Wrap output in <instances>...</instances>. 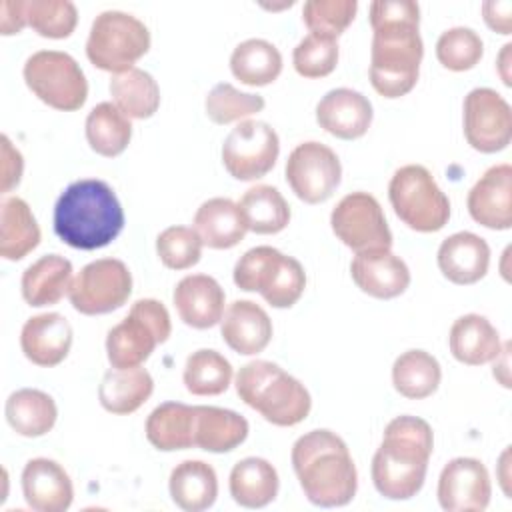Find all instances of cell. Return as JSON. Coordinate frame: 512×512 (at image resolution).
Instances as JSON below:
<instances>
[{
	"label": "cell",
	"mask_w": 512,
	"mask_h": 512,
	"mask_svg": "<svg viewBox=\"0 0 512 512\" xmlns=\"http://www.w3.org/2000/svg\"><path fill=\"white\" fill-rule=\"evenodd\" d=\"M418 24L420 8L412 0L370 4V84L384 98H400L418 82L424 56Z\"/></svg>",
	"instance_id": "cell-1"
},
{
	"label": "cell",
	"mask_w": 512,
	"mask_h": 512,
	"mask_svg": "<svg viewBox=\"0 0 512 512\" xmlns=\"http://www.w3.org/2000/svg\"><path fill=\"white\" fill-rule=\"evenodd\" d=\"M434 434L426 420L398 416L384 428L382 444L372 458L374 488L388 500H408L426 480Z\"/></svg>",
	"instance_id": "cell-2"
},
{
	"label": "cell",
	"mask_w": 512,
	"mask_h": 512,
	"mask_svg": "<svg viewBox=\"0 0 512 512\" xmlns=\"http://www.w3.org/2000/svg\"><path fill=\"white\" fill-rule=\"evenodd\" d=\"M122 228L124 210L118 196L104 180H76L64 188L54 204V232L72 248H104Z\"/></svg>",
	"instance_id": "cell-3"
},
{
	"label": "cell",
	"mask_w": 512,
	"mask_h": 512,
	"mask_svg": "<svg viewBox=\"0 0 512 512\" xmlns=\"http://www.w3.org/2000/svg\"><path fill=\"white\" fill-rule=\"evenodd\" d=\"M292 468L304 496L322 508L346 506L358 474L346 442L330 430H310L292 446Z\"/></svg>",
	"instance_id": "cell-4"
},
{
	"label": "cell",
	"mask_w": 512,
	"mask_h": 512,
	"mask_svg": "<svg viewBox=\"0 0 512 512\" xmlns=\"http://www.w3.org/2000/svg\"><path fill=\"white\" fill-rule=\"evenodd\" d=\"M236 392L274 426H296L312 408L304 384L268 360L244 364L236 374Z\"/></svg>",
	"instance_id": "cell-5"
},
{
	"label": "cell",
	"mask_w": 512,
	"mask_h": 512,
	"mask_svg": "<svg viewBox=\"0 0 512 512\" xmlns=\"http://www.w3.org/2000/svg\"><path fill=\"white\" fill-rule=\"evenodd\" d=\"M234 284L246 292H260L274 308H290L306 288V272L296 258L272 246H256L238 258Z\"/></svg>",
	"instance_id": "cell-6"
},
{
	"label": "cell",
	"mask_w": 512,
	"mask_h": 512,
	"mask_svg": "<svg viewBox=\"0 0 512 512\" xmlns=\"http://www.w3.org/2000/svg\"><path fill=\"white\" fill-rule=\"evenodd\" d=\"M172 322L166 306L154 298H140L126 318L108 330L106 354L112 368H136L168 340Z\"/></svg>",
	"instance_id": "cell-7"
},
{
	"label": "cell",
	"mask_w": 512,
	"mask_h": 512,
	"mask_svg": "<svg viewBox=\"0 0 512 512\" xmlns=\"http://www.w3.org/2000/svg\"><path fill=\"white\" fill-rule=\"evenodd\" d=\"M388 198L396 216L416 232H438L450 218V200L422 164H406L394 172Z\"/></svg>",
	"instance_id": "cell-8"
},
{
	"label": "cell",
	"mask_w": 512,
	"mask_h": 512,
	"mask_svg": "<svg viewBox=\"0 0 512 512\" xmlns=\"http://www.w3.org/2000/svg\"><path fill=\"white\" fill-rule=\"evenodd\" d=\"M150 48V32L142 20L122 10L100 12L86 40L88 60L106 72L118 74L134 68Z\"/></svg>",
	"instance_id": "cell-9"
},
{
	"label": "cell",
	"mask_w": 512,
	"mask_h": 512,
	"mask_svg": "<svg viewBox=\"0 0 512 512\" xmlns=\"http://www.w3.org/2000/svg\"><path fill=\"white\" fill-rule=\"evenodd\" d=\"M24 82L44 104L72 112L84 106L88 82L80 64L60 50H38L24 64Z\"/></svg>",
	"instance_id": "cell-10"
},
{
	"label": "cell",
	"mask_w": 512,
	"mask_h": 512,
	"mask_svg": "<svg viewBox=\"0 0 512 512\" xmlns=\"http://www.w3.org/2000/svg\"><path fill=\"white\" fill-rule=\"evenodd\" d=\"M132 294V274L118 258H100L86 264L72 280L68 298L74 310L86 316L108 314L126 304Z\"/></svg>",
	"instance_id": "cell-11"
},
{
	"label": "cell",
	"mask_w": 512,
	"mask_h": 512,
	"mask_svg": "<svg viewBox=\"0 0 512 512\" xmlns=\"http://www.w3.org/2000/svg\"><path fill=\"white\" fill-rule=\"evenodd\" d=\"M280 154L276 130L262 120L238 122L222 144V164L236 180L250 182L266 176Z\"/></svg>",
	"instance_id": "cell-12"
},
{
	"label": "cell",
	"mask_w": 512,
	"mask_h": 512,
	"mask_svg": "<svg viewBox=\"0 0 512 512\" xmlns=\"http://www.w3.org/2000/svg\"><path fill=\"white\" fill-rule=\"evenodd\" d=\"M330 226L336 238L354 252L392 246V232L388 228L384 210L368 192L346 194L334 206Z\"/></svg>",
	"instance_id": "cell-13"
},
{
	"label": "cell",
	"mask_w": 512,
	"mask_h": 512,
	"mask_svg": "<svg viewBox=\"0 0 512 512\" xmlns=\"http://www.w3.org/2000/svg\"><path fill=\"white\" fill-rule=\"evenodd\" d=\"M286 182L306 204L328 200L342 178V166L336 152L316 140L298 144L286 160Z\"/></svg>",
	"instance_id": "cell-14"
},
{
	"label": "cell",
	"mask_w": 512,
	"mask_h": 512,
	"mask_svg": "<svg viewBox=\"0 0 512 512\" xmlns=\"http://www.w3.org/2000/svg\"><path fill=\"white\" fill-rule=\"evenodd\" d=\"M464 136L484 154L504 150L512 140L510 104L492 88H474L464 98Z\"/></svg>",
	"instance_id": "cell-15"
},
{
	"label": "cell",
	"mask_w": 512,
	"mask_h": 512,
	"mask_svg": "<svg viewBox=\"0 0 512 512\" xmlns=\"http://www.w3.org/2000/svg\"><path fill=\"white\" fill-rule=\"evenodd\" d=\"M438 502L448 512H482L490 504L492 484L486 466L476 458L450 460L438 478Z\"/></svg>",
	"instance_id": "cell-16"
},
{
	"label": "cell",
	"mask_w": 512,
	"mask_h": 512,
	"mask_svg": "<svg viewBox=\"0 0 512 512\" xmlns=\"http://www.w3.org/2000/svg\"><path fill=\"white\" fill-rule=\"evenodd\" d=\"M468 212L474 222L490 230L512 226V166L488 168L468 192Z\"/></svg>",
	"instance_id": "cell-17"
},
{
	"label": "cell",
	"mask_w": 512,
	"mask_h": 512,
	"mask_svg": "<svg viewBox=\"0 0 512 512\" xmlns=\"http://www.w3.org/2000/svg\"><path fill=\"white\" fill-rule=\"evenodd\" d=\"M354 284L372 298L390 300L410 286V270L406 262L390 248L356 252L350 264Z\"/></svg>",
	"instance_id": "cell-18"
},
{
	"label": "cell",
	"mask_w": 512,
	"mask_h": 512,
	"mask_svg": "<svg viewBox=\"0 0 512 512\" xmlns=\"http://www.w3.org/2000/svg\"><path fill=\"white\" fill-rule=\"evenodd\" d=\"M316 122L336 138L356 140L372 124V104L352 88H334L316 104Z\"/></svg>",
	"instance_id": "cell-19"
},
{
	"label": "cell",
	"mask_w": 512,
	"mask_h": 512,
	"mask_svg": "<svg viewBox=\"0 0 512 512\" xmlns=\"http://www.w3.org/2000/svg\"><path fill=\"white\" fill-rule=\"evenodd\" d=\"M22 494L36 512H64L70 508L74 488L68 472L50 458H32L22 470Z\"/></svg>",
	"instance_id": "cell-20"
},
{
	"label": "cell",
	"mask_w": 512,
	"mask_h": 512,
	"mask_svg": "<svg viewBox=\"0 0 512 512\" xmlns=\"http://www.w3.org/2000/svg\"><path fill=\"white\" fill-rule=\"evenodd\" d=\"M72 326L58 312L32 316L24 322L20 332V348L24 356L36 366H58L70 352Z\"/></svg>",
	"instance_id": "cell-21"
},
{
	"label": "cell",
	"mask_w": 512,
	"mask_h": 512,
	"mask_svg": "<svg viewBox=\"0 0 512 512\" xmlns=\"http://www.w3.org/2000/svg\"><path fill=\"white\" fill-rule=\"evenodd\" d=\"M178 316L184 324L206 330L224 316V290L208 274L184 276L172 294Z\"/></svg>",
	"instance_id": "cell-22"
},
{
	"label": "cell",
	"mask_w": 512,
	"mask_h": 512,
	"mask_svg": "<svg viewBox=\"0 0 512 512\" xmlns=\"http://www.w3.org/2000/svg\"><path fill=\"white\" fill-rule=\"evenodd\" d=\"M220 332L224 342L242 356L262 352L272 340V320L262 306L252 300H234L222 320Z\"/></svg>",
	"instance_id": "cell-23"
},
{
	"label": "cell",
	"mask_w": 512,
	"mask_h": 512,
	"mask_svg": "<svg viewBox=\"0 0 512 512\" xmlns=\"http://www.w3.org/2000/svg\"><path fill=\"white\" fill-rule=\"evenodd\" d=\"M438 268L454 284H474L486 276L490 266V246L472 232H456L442 240L438 248Z\"/></svg>",
	"instance_id": "cell-24"
},
{
	"label": "cell",
	"mask_w": 512,
	"mask_h": 512,
	"mask_svg": "<svg viewBox=\"0 0 512 512\" xmlns=\"http://www.w3.org/2000/svg\"><path fill=\"white\" fill-rule=\"evenodd\" d=\"M196 234L202 244L214 250H226L240 244L248 232L240 206L230 198H210L194 214Z\"/></svg>",
	"instance_id": "cell-25"
},
{
	"label": "cell",
	"mask_w": 512,
	"mask_h": 512,
	"mask_svg": "<svg viewBox=\"0 0 512 512\" xmlns=\"http://www.w3.org/2000/svg\"><path fill=\"white\" fill-rule=\"evenodd\" d=\"M448 342L452 356L468 366L492 362L502 350L498 330L480 314H464L456 318L450 328Z\"/></svg>",
	"instance_id": "cell-26"
},
{
	"label": "cell",
	"mask_w": 512,
	"mask_h": 512,
	"mask_svg": "<svg viewBox=\"0 0 512 512\" xmlns=\"http://www.w3.org/2000/svg\"><path fill=\"white\" fill-rule=\"evenodd\" d=\"M72 280V262L60 254H46L24 270L22 298L34 308L56 304L68 294Z\"/></svg>",
	"instance_id": "cell-27"
},
{
	"label": "cell",
	"mask_w": 512,
	"mask_h": 512,
	"mask_svg": "<svg viewBox=\"0 0 512 512\" xmlns=\"http://www.w3.org/2000/svg\"><path fill=\"white\" fill-rule=\"evenodd\" d=\"M194 424L196 406L164 402L150 412L146 420V438L162 452L186 450L194 446Z\"/></svg>",
	"instance_id": "cell-28"
},
{
	"label": "cell",
	"mask_w": 512,
	"mask_h": 512,
	"mask_svg": "<svg viewBox=\"0 0 512 512\" xmlns=\"http://www.w3.org/2000/svg\"><path fill=\"white\" fill-rule=\"evenodd\" d=\"M248 436V420L234 410L218 406H196L194 446L206 452H230Z\"/></svg>",
	"instance_id": "cell-29"
},
{
	"label": "cell",
	"mask_w": 512,
	"mask_h": 512,
	"mask_svg": "<svg viewBox=\"0 0 512 512\" xmlns=\"http://www.w3.org/2000/svg\"><path fill=\"white\" fill-rule=\"evenodd\" d=\"M278 486L276 468L268 460L256 456L238 460L228 478L230 496L244 508L268 506L276 498Z\"/></svg>",
	"instance_id": "cell-30"
},
{
	"label": "cell",
	"mask_w": 512,
	"mask_h": 512,
	"mask_svg": "<svg viewBox=\"0 0 512 512\" xmlns=\"http://www.w3.org/2000/svg\"><path fill=\"white\" fill-rule=\"evenodd\" d=\"M168 490L174 504L186 512H202L216 502L218 478L210 464L184 460L172 472Z\"/></svg>",
	"instance_id": "cell-31"
},
{
	"label": "cell",
	"mask_w": 512,
	"mask_h": 512,
	"mask_svg": "<svg viewBox=\"0 0 512 512\" xmlns=\"http://www.w3.org/2000/svg\"><path fill=\"white\" fill-rule=\"evenodd\" d=\"M154 380L146 368L108 370L98 386V400L104 410L112 414L136 412L152 394Z\"/></svg>",
	"instance_id": "cell-32"
},
{
	"label": "cell",
	"mask_w": 512,
	"mask_h": 512,
	"mask_svg": "<svg viewBox=\"0 0 512 512\" xmlns=\"http://www.w3.org/2000/svg\"><path fill=\"white\" fill-rule=\"evenodd\" d=\"M10 428L26 438L48 434L58 418V408L52 396L36 388H20L12 392L4 406Z\"/></svg>",
	"instance_id": "cell-33"
},
{
	"label": "cell",
	"mask_w": 512,
	"mask_h": 512,
	"mask_svg": "<svg viewBox=\"0 0 512 512\" xmlns=\"http://www.w3.org/2000/svg\"><path fill=\"white\" fill-rule=\"evenodd\" d=\"M40 244V228L30 206L8 196L0 206V256L4 260H22Z\"/></svg>",
	"instance_id": "cell-34"
},
{
	"label": "cell",
	"mask_w": 512,
	"mask_h": 512,
	"mask_svg": "<svg viewBox=\"0 0 512 512\" xmlns=\"http://www.w3.org/2000/svg\"><path fill=\"white\" fill-rule=\"evenodd\" d=\"M108 90L114 104L128 118H150L160 106V88L152 74L142 68H130L118 74H112Z\"/></svg>",
	"instance_id": "cell-35"
},
{
	"label": "cell",
	"mask_w": 512,
	"mask_h": 512,
	"mask_svg": "<svg viewBox=\"0 0 512 512\" xmlns=\"http://www.w3.org/2000/svg\"><path fill=\"white\" fill-rule=\"evenodd\" d=\"M230 70L246 86H266L280 76L282 54L264 38H248L232 50Z\"/></svg>",
	"instance_id": "cell-36"
},
{
	"label": "cell",
	"mask_w": 512,
	"mask_h": 512,
	"mask_svg": "<svg viewBox=\"0 0 512 512\" xmlns=\"http://www.w3.org/2000/svg\"><path fill=\"white\" fill-rule=\"evenodd\" d=\"M86 140L90 148L106 158H114L126 150L132 138V124L126 114L112 102L96 104L86 116Z\"/></svg>",
	"instance_id": "cell-37"
},
{
	"label": "cell",
	"mask_w": 512,
	"mask_h": 512,
	"mask_svg": "<svg viewBox=\"0 0 512 512\" xmlns=\"http://www.w3.org/2000/svg\"><path fill=\"white\" fill-rule=\"evenodd\" d=\"M442 380L438 360L426 350H406L394 360L392 384L398 394L410 400L432 396Z\"/></svg>",
	"instance_id": "cell-38"
},
{
	"label": "cell",
	"mask_w": 512,
	"mask_h": 512,
	"mask_svg": "<svg viewBox=\"0 0 512 512\" xmlns=\"http://www.w3.org/2000/svg\"><path fill=\"white\" fill-rule=\"evenodd\" d=\"M240 212L248 230L256 234H278L290 222V206L278 188L258 184L248 188L240 202Z\"/></svg>",
	"instance_id": "cell-39"
},
{
	"label": "cell",
	"mask_w": 512,
	"mask_h": 512,
	"mask_svg": "<svg viewBox=\"0 0 512 512\" xmlns=\"http://www.w3.org/2000/svg\"><path fill=\"white\" fill-rule=\"evenodd\" d=\"M232 380V364L216 350L200 348L186 358L184 384L194 396H218Z\"/></svg>",
	"instance_id": "cell-40"
},
{
	"label": "cell",
	"mask_w": 512,
	"mask_h": 512,
	"mask_svg": "<svg viewBox=\"0 0 512 512\" xmlns=\"http://www.w3.org/2000/svg\"><path fill=\"white\" fill-rule=\"evenodd\" d=\"M264 98L260 94L240 92L230 82L216 84L204 100V108L208 118L214 124H230L242 122L246 116H252L264 108Z\"/></svg>",
	"instance_id": "cell-41"
},
{
	"label": "cell",
	"mask_w": 512,
	"mask_h": 512,
	"mask_svg": "<svg viewBox=\"0 0 512 512\" xmlns=\"http://www.w3.org/2000/svg\"><path fill=\"white\" fill-rule=\"evenodd\" d=\"M484 54V44L480 36L466 26H454L440 34L436 42L438 62L454 72H464L474 68Z\"/></svg>",
	"instance_id": "cell-42"
},
{
	"label": "cell",
	"mask_w": 512,
	"mask_h": 512,
	"mask_svg": "<svg viewBox=\"0 0 512 512\" xmlns=\"http://www.w3.org/2000/svg\"><path fill=\"white\" fill-rule=\"evenodd\" d=\"M28 26L44 38H68L78 22V10L70 0H26Z\"/></svg>",
	"instance_id": "cell-43"
},
{
	"label": "cell",
	"mask_w": 512,
	"mask_h": 512,
	"mask_svg": "<svg viewBox=\"0 0 512 512\" xmlns=\"http://www.w3.org/2000/svg\"><path fill=\"white\" fill-rule=\"evenodd\" d=\"M292 64L304 78L328 76L338 64V42L336 38L322 34H306L292 52Z\"/></svg>",
	"instance_id": "cell-44"
},
{
	"label": "cell",
	"mask_w": 512,
	"mask_h": 512,
	"mask_svg": "<svg viewBox=\"0 0 512 512\" xmlns=\"http://www.w3.org/2000/svg\"><path fill=\"white\" fill-rule=\"evenodd\" d=\"M202 246L196 230L188 226H168L156 238V254L170 270H186L198 264Z\"/></svg>",
	"instance_id": "cell-45"
},
{
	"label": "cell",
	"mask_w": 512,
	"mask_h": 512,
	"mask_svg": "<svg viewBox=\"0 0 512 512\" xmlns=\"http://www.w3.org/2000/svg\"><path fill=\"white\" fill-rule=\"evenodd\" d=\"M356 0H308L302 8V20L310 32L338 38L354 20Z\"/></svg>",
	"instance_id": "cell-46"
},
{
	"label": "cell",
	"mask_w": 512,
	"mask_h": 512,
	"mask_svg": "<svg viewBox=\"0 0 512 512\" xmlns=\"http://www.w3.org/2000/svg\"><path fill=\"white\" fill-rule=\"evenodd\" d=\"M2 142V192H10L14 186H18L24 170L22 154L12 146L8 136L4 134L0 138Z\"/></svg>",
	"instance_id": "cell-47"
},
{
	"label": "cell",
	"mask_w": 512,
	"mask_h": 512,
	"mask_svg": "<svg viewBox=\"0 0 512 512\" xmlns=\"http://www.w3.org/2000/svg\"><path fill=\"white\" fill-rule=\"evenodd\" d=\"M484 22L498 34H510L512 30V2L510 0H488L482 4Z\"/></svg>",
	"instance_id": "cell-48"
},
{
	"label": "cell",
	"mask_w": 512,
	"mask_h": 512,
	"mask_svg": "<svg viewBox=\"0 0 512 512\" xmlns=\"http://www.w3.org/2000/svg\"><path fill=\"white\" fill-rule=\"evenodd\" d=\"M28 24L26 0H4L0 2V32L4 36L18 34Z\"/></svg>",
	"instance_id": "cell-49"
},
{
	"label": "cell",
	"mask_w": 512,
	"mask_h": 512,
	"mask_svg": "<svg viewBox=\"0 0 512 512\" xmlns=\"http://www.w3.org/2000/svg\"><path fill=\"white\" fill-rule=\"evenodd\" d=\"M508 350H510V342H506L498 354V358L502 360L500 364L494 362V378L500 380L502 386H510V376H508Z\"/></svg>",
	"instance_id": "cell-50"
},
{
	"label": "cell",
	"mask_w": 512,
	"mask_h": 512,
	"mask_svg": "<svg viewBox=\"0 0 512 512\" xmlns=\"http://www.w3.org/2000/svg\"><path fill=\"white\" fill-rule=\"evenodd\" d=\"M510 48H512V44H504V46H502V52H500V56H498V72H500L502 82H504L506 86H510V84H512V82H510V74H508Z\"/></svg>",
	"instance_id": "cell-51"
},
{
	"label": "cell",
	"mask_w": 512,
	"mask_h": 512,
	"mask_svg": "<svg viewBox=\"0 0 512 512\" xmlns=\"http://www.w3.org/2000/svg\"><path fill=\"white\" fill-rule=\"evenodd\" d=\"M508 456H510V450L506 448V450L502 452V458H500V482H502V488H504V492H506V494H510V490H508V474H506V468H508Z\"/></svg>",
	"instance_id": "cell-52"
}]
</instances>
